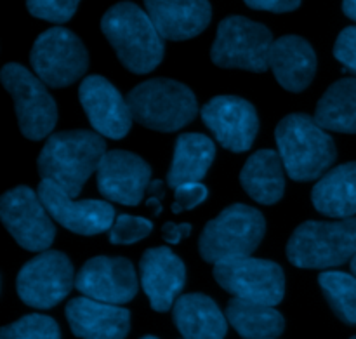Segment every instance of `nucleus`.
Wrapping results in <instances>:
<instances>
[{"mask_svg":"<svg viewBox=\"0 0 356 339\" xmlns=\"http://www.w3.org/2000/svg\"><path fill=\"white\" fill-rule=\"evenodd\" d=\"M141 339H159V338H155V336H145V338H141Z\"/></svg>","mask_w":356,"mask_h":339,"instance_id":"ea45409f","label":"nucleus"},{"mask_svg":"<svg viewBox=\"0 0 356 339\" xmlns=\"http://www.w3.org/2000/svg\"><path fill=\"white\" fill-rule=\"evenodd\" d=\"M132 118L143 127L176 132L190 124L198 111L193 90L172 79H152L127 94Z\"/></svg>","mask_w":356,"mask_h":339,"instance_id":"20e7f679","label":"nucleus"},{"mask_svg":"<svg viewBox=\"0 0 356 339\" xmlns=\"http://www.w3.org/2000/svg\"><path fill=\"white\" fill-rule=\"evenodd\" d=\"M0 218L7 232L23 249L44 253L54 242L52 216L38 194L28 187H16L0 198Z\"/></svg>","mask_w":356,"mask_h":339,"instance_id":"f8f14e48","label":"nucleus"},{"mask_svg":"<svg viewBox=\"0 0 356 339\" xmlns=\"http://www.w3.org/2000/svg\"><path fill=\"white\" fill-rule=\"evenodd\" d=\"M351 271L356 275V254L353 256V260H351Z\"/></svg>","mask_w":356,"mask_h":339,"instance_id":"58836bf2","label":"nucleus"},{"mask_svg":"<svg viewBox=\"0 0 356 339\" xmlns=\"http://www.w3.org/2000/svg\"><path fill=\"white\" fill-rule=\"evenodd\" d=\"M270 70L285 90L301 93L315 79L316 54L302 37L285 35L271 44Z\"/></svg>","mask_w":356,"mask_h":339,"instance_id":"412c9836","label":"nucleus"},{"mask_svg":"<svg viewBox=\"0 0 356 339\" xmlns=\"http://www.w3.org/2000/svg\"><path fill=\"white\" fill-rule=\"evenodd\" d=\"M266 233V221L257 209L245 204L226 207L209 221L198 240L200 256L207 263L250 256Z\"/></svg>","mask_w":356,"mask_h":339,"instance_id":"423d86ee","label":"nucleus"},{"mask_svg":"<svg viewBox=\"0 0 356 339\" xmlns=\"http://www.w3.org/2000/svg\"><path fill=\"white\" fill-rule=\"evenodd\" d=\"M80 0H26L31 16L51 23H66L72 19Z\"/></svg>","mask_w":356,"mask_h":339,"instance_id":"7c9ffc66","label":"nucleus"},{"mask_svg":"<svg viewBox=\"0 0 356 339\" xmlns=\"http://www.w3.org/2000/svg\"><path fill=\"white\" fill-rule=\"evenodd\" d=\"M66 319L73 334L82 339H125L131 329L129 310L87 296L66 305Z\"/></svg>","mask_w":356,"mask_h":339,"instance_id":"6ab92c4d","label":"nucleus"},{"mask_svg":"<svg viewBox=\"0 0 356 339\" xmlns=\"http://www.w3.org/2000/svg\"><path fill=\"white\" fill-rule=\"evenodd\" d=\"M79 100L90 125L104 138L122 139L132 127V111L120 90L101 75H89L79 87Z\"/></svg>","mask_w":356,"mask_h":339,"instance_id":"2eb2a0df","label":"nucleus"},{"mask_svg":"<svg viewBox=\"0 0 356 339\" xmlns=\"http://www.w3.org/2000/svg\"><path fill=\"white\" fill-rule=\"evenodd\" d=\"M250 9L270 13H291L301 6V0H243Z\"/></svg>","mask_w":356,"mask_h":339,"instance_id":"72a5a7b5","label":"nucleus"},{"mask_svg":"<svg viewBox=\"0 0 356 339\" xmlns=\"http://www.w3.org/2000/svg\"><path fill=\"white\" fill-rule=\"evenodd\" d=\"M312 202L322 214L334 219L356 214V162L327 171L312 190Z\"/></svg>","mask_w":356,"mask_h":339,"instance_id":"5701e85b","label":"nucleus"},{"mask_svg":"<svg viewBox=\"0 0 356 339\" xmlns=\"http://www.w3.org/2000/svg\"><path fill=\"white\" fill-rule=\"evenodd\" d=\"M334 56L344 70L356 75V26H348L341 31L334 45Z\"/></svg>","mask_w":356,"mask_h":339,"instance_id":"473e14b6","label":"nucleus"},{"mask_svg":"<svg viewBox=\"0 0 356 339\" xmlns=\"http://www.w3.org/2000/svg\"><path fill=\"white\" fill-rule=\"evenodd\" d=\"M106 153V143L96 131H61L45 141L38 155L40 180L52 181L72 197L82 191Z\"/></svg>","mask_w":356,"mask_h":339,"instance_id":"f257e3e1","label":"nucleus"},{"mask_svg":"<svg viewBox=\"0 0 356 339\" xmlns=\"http://www.w3.org/2000/svg\"><path fill=\"white\" fill-rule=\"evenodd\" d=\"M209 197V190L200 181H191V183H183L174 188V214H181L183 211H191L204 204Z\"/></svg>","mask_w":356,"mask_h":339,"instance_id":"2f4dec72","label":"nucleus"},{"mask_svg":"<svg viewBox=\"0 0 356 339\" xmlns=\"http://www.w3.org/2000/svg\"><path fill=\"white\" fill-rule=\"evenodd\" d=\"M148 194L153 195V197L163 198V194H165V183H163L162 180L152 181L148 187Z\"/></svg>","mask_w":356,"mask_h":339,"instance_id":"c9c22d12","label":"nucleus"},{"mask_svg":"<svg viewBox=\"0 0 356 339\" xmlns=\"http://www.w3.org/2000/svg\"><path fill=\"white\" fill-rule=\"evenodd\" d=\"M35 75L49 87H66L76 82L89 68L83 42L66 28H51L38 35L30 52Z\"/></svg>","mask_w":356,"mask_h":339,"instance_id":"1a4fd4ad","label":"nucleus"},{"mask_svg":"<svg viewBox=\"0 0 356 339\" xmlns=\"http://www.w3.org/2000/svg\"><path fill=\"white\" fill-rule=\"evenodd\" d=\"M101 30L129 72L145 75L162 63L165 38L136 3H115L101 19Z\"/></svg>","mask_w":356,"mask_h":339,"instance_id":"f03ea898","label":"nucleus"},{"mask_svg":"<svg viewBox=\"0 0 356 339\" xmlns=\"http://www.w3.org/2000/svg\"><path fill=\"white\" fill-rule=\"evenodd\" d=\"M37 194L52 219L76 235H97L110 230L115 221V209L106 200H73L52 181L40 180Z\"/></svg>","mask_w":356,"mask_h":339,"instance_id":"4468645a","label":"nucleus"},{"mask_svg":"<svg viewBox=\"0 0 356 339\" xmlns=\"http://www.w3.org/2000/svg\"><path fill=\"white\" fill-rule=\"evenodd\" d=\"M75 284L73 265L61 251H44L24 263L16 278L17 296L24 305L49 310L61 303Z\"/></svg>","mask_w":356,"mask_h":339,"instance_id":"9b49d317","label":"nucleus"},{"mask_svg":"<svg viewBox=\"0 0 356 339\" xmlns=\"http://www.w3.org/2000/svg\"><path fill=\"white\" fill-rule=\"evenodd\" d=\"M285 167L280 153L259 150L247 159L240 183L250 198L264 205L277 204L285 191Z\"/></svg>","mask_w":356,"mask_h":339,"instance_id":"b1692460","label":"nucleus"},{"mask_svg":"<svg viewBox=\"0 0 356 339\" xmlns=\"http://www.w3.org/2000/svg\"><path fill=\"white\" fill-rule=\"evenodd\" d=\"M214 278L226 292L247 301L275 306L285 294L284 270L270 260L245 256L219 261L214 265Z\"/></svg>","mask_w":356,"mask_h":339,"instance_id":"9d476101","label":"nucleus"},{"mask_svg":"<svg viewBox=\"0 0 356 339\" xmlns=\"http://www.w3.org/2000/svg\"><path fill=\"white\" fill-rule=\"evenodd\" d=\"M216 157L212 139L198 132H184L177 138L172 164L167 174V187L176 188L183 183L202 181Z\"/></svg>","mask_w":356,"mask_h":339,"instance_id":"393cba45","label":"nucleus"},{"mask_svg":"<svg viewBox=\"0 0 356 339\" xmlns=\"http://www.w3.org/2000/svg\"><path fill=\"white\" fill-rule=\"evenodd\" d=\"M226 319L243 339L277 338L285 329L284 317L273 306L240 298L228 303Z\"/></svg>","mask_w":356,"mask_h":339,"instance_id":"bb28decb","label":"nucleus"},{"mask_svg":"<svg viewBox=\"0 0 356 339\" xmlns=\"http://www.w3.org/2000/svg\"><path fill=\"white\" fill-rule=\"evenodd\" d=\"M75 287L87 298L110 305H125L138 292V277L125 258H90L75 277Z\"/></svg>","mask_w":356,"mask_h":339,"instance_id":"f3484780","label":"nucleus"},{"mask_svg":"<svg viewBox=\"0 0 356 339\" xmlns=\"http://www.w3.org/2000/svg\"><path fill=\"white\" fill-rule=\"evenodd\" d=\"M273 35L264 24L243 16H228L218 26L211 59L221 68L263 73L270 68Z\"/></svg>","mask_w":356,"mask_h":339,"instance_id":"0eeeda50","label":"nucleus"},{"mask_svg":"<svg viewBox=\"0 0 356 339\" xmlns=\"http://www.w3.org/2000/svg\"><path fill=\"white\" fill-rule=\"evenodd\" d=\"M268 339H273V338H268Z\"/></svg>","mask_w":356,"mask_h":339,"instance_id":"79ce46f5","label":"nucleus"},{"mask_svg":"<svg viewBox=\"0 0 356 339\" xmlns=\"http://www.w3.org/2000/svg\"><path fill=\"white\" fill-rule=\"evenodd\" d=\"M351 339H356V336H355V338H351Z\"/></svg>","mask_w":356,"mask_h":339,"instance_id":"a19ab883","label":"nucleus"},{"mask_svg":"<svg viewBox=\"0 0 356 339\" xmlns=\"http://www.w3.org/2000/svg\"><path fill=\"white\" fill-rule=\"evenodd\" d=\"M313 118L325 131L356 134V79L334 82L320 97Z\"/></svg>","mask_w":356,"mask_h":339,"instance_id":"a878e982","label":"nucleus"},{"mask_svg":"<svg viewBox=\"0 0 356 339\" xmlns=\"http://www.w3.org/2000/svg\"><path fill=\"white\" fill-rule=\"evenodd\" d=\"M139 274L152 308L160 313L169 312L186 281V268L181 258L167 247L148 249L139 261Z\"/></svg>","mask_w":356,"mask_h":339,"instance_id":"a211bd4d","label":"nucleus"},{"mask_svg":"<svg viewBox=\"0 0 356 339\" xmlns=\"http://www.w3.org/2000/svg\"><path fill=\"white\" fill-rule=\"evenodd\" d=\"M275 139L285 173L294 181L318 180L337 159L334 139L309 115L292 113L282 118Z\"/></svg>","mask_w":356,"mask_h":339,"instance_id":"7ed1b4c3","label":"nucleus"},{"mask_svg":"<svg viewBox=\"0 0 356 339\" xmlns=\"http://www.w3.org/2000/svg\"><path fill=\"white\" fill-rule=\"evenodd\" d=\"M343 10L350 19L356 21V0H343Z\"/></svg>","mask_w":356,"mask_h":339,"instance_id":"4c0bfd02","label":"nucleus"},{"mask_svg":"<svg viewBox=\"0 0 356 339\" xmlns=\"http://www.w3.org/2000/svg\"><path fill=\"white\" fill-rule=\"evenodd\" d=\"M146 205H148V209H152L155 216H159L160 212H162V198L149 195L148 200H146Z\"/></svg>","mask_w":356,"mask_h":339,"instance_id":"e433bc0d","label":"nucleus"},{"mask_svg":"<svg viewBox=\"0 0 356 339\" xmlns=\"http://www.w3.org/2000/svg\"><path fill=\"white\" fill-rule=\"evenodd\" d=\"M172 319L184 339H225L228 333V319L214 299L198 292L177 298Z\"/></svg>","mask_w":356,"mask_h":339,"instance_id":"4be33fe9","label":"nucleus"},{"mask_svg":"<svg viewBox=\"0 0 356 339\" xmlns=\"http://www.w3.org/2000/svg\"><path fill=\"white\" fill-rule=\"evenodd\" d=\"M153 24L167 40H188L209 26L212 9L209 0H145Z\"/></svg>","mask_w":356,"mask_h":339,"instance_id":"aec40b11","label":"nucleus"},{"mask_svg":"<svg viewBox=\"0 0 356 339\" xmlns=\"http://www.w3.org/2000/svg\"><path fill=\"white\" fill-rule=\"evenodd\" d=\"M0 79L13 97L17 124L24 138L40 141L51 134L58 122V107L45 84L19 63H7Z\"/></svg>","mask_w":356,"mask_h":339,"instance_id":"6e6552de","label":"nucleus"},{"mask_svg":"<svg viewBox=\"0 0 356 339\" xmlns=\"http://www.w3.org/2000/svg\"><path fill=\"white\" fill-rule=\"evenodd\" d=\"M96 173L99 194L122 205H138L152 183L148 162L124 150L104 153Z\"/></svg>","mask_w":356,"mask_h":339,"instance_id":"dca6fc26","label":"nucleus"},{"mask_svg":"<svg viewBox=\"0 0 356 339\" xmlns=\"http://www.w3.org/2000/svg\"><path fill=\"white\" fill-rule=\"evenodd\" d=\"M318 284L330 308L343 322L356 326V275L344 271H323Z\"/></svg>","mask_w":356,"mask_h":339,"instance_id":"cd10ccee","label":"nucleus"},{"mask_svg":"<svg viewBox=\"0 0 356 339\" xmlns=\"http://www.w3.org/2000/svg\"><path fill=\"white\" fill-rule=\"evenodd\" d=\"M356 254V218L337 221H306L294 230L287 258L298 268H334Z\"/></svg>","mask_w":356,"mask_h":339,"instance_id":"39448f33","label":"nucleus"},{"mask_svg":"<svg viewBox=\"0 0 356 339\" xmlns=\"http://www.w3.org/2000/svg\"><path fill=\"white\" fill-rule=\"evenodd\" d=\"M191 235L190 223H165L162 226V237L167 244H179L181 240Z\"/></svg>","mask_w":356,"mask_h":339,"instance_id":"f704fd0d","label":"nucleus"},{"mask_svg":"<svg viewBox=\"0 0 356 339\" xmlns=\"http://www.w3.org/2000/svg\"><path fill=\"white\" fill-rule=\"evenodd\" d=\"M204 124L211 129L222 148L243 153L254 145L259 118L254 104L238 96H216L200 111Z\"/></svg>","mask_w":356,"mask_h":339,"instance_id":"ddd939ff","label":"nucleus"},{"mask_svg":"<svg viewBox=\"0 0 356 339\" xmlns=\"http://www.w3.org/2000/svg\"><path fill=\"white\" fill-rule=\"evenodd\" d=\"M153 225L149 219L139 216L120 214L115 218L113 225L108 230V240L113 246H129L146 239L152 233Z\"/></svg>","mask_w":356,"mask_h":339,"instance_id":"c756f323","label":"nucleus"},{"mask_svg":"<svg viewBox=\"0 0 356 339\" xmlns=\"http://www.w3.org/2000/svg\"><path fill=\"white\" fill-rule=\"evenodd\" d=\"M0 339H61V333L51 317L31 313L2 327Z\"/></svg>","mask_w":356,"mask_h":339,"instance_id":"c85d7f7f","label":"nucleus"}]
</instances>
